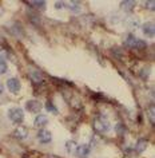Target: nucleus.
Here are the masks:
<instances>
[{
	"label": "nucleus",
	"mask_w": 155,
	"mask_h": 158,
	"mask_svg": "<svg viewBox=\"0 0 155 158\" xmlns=\"http://www.w3.org/2000/svg\"><path fill=\"white\" fill-rule=\"evenodd\" d=\"M28 4L31 7H34V8H36V10H44L46 8L44 0H31V2H28Z\"/></svg>",
	"instance_id": "13"
},
{
	"label": "nucleus",
	"mask_w": 155,
	"mask_h": 158,
	"mask_svg": "<svg viewBox=\"0 0 155 158\" xmlns=\"http://www.w3.org/2000/svg\"><path fill=\"white\" fill-rule=\"evenodd\" d=\"M147 113H149L150 122H151V123H154V122H155V110H154V105H150V107H149V110H147Z\"/></svg>",
	"instance_id": "18"
},
{
	"label": "nucleus",
	"mask_w": 155,
	"mask_h": 158,
	"mask_svg": "<svg viewBox=\"0 0 155 158\" xmlns=\"http://www.w3.org/2000/svg\"><path fill=\"white\" fill-rule=\"evenodd\" d=\"M146 42H143V40H137V43H135V46H134V48H138V50H143V48H146Z\"/></svg>",
	"instance_id": "20"
},
{
	"label": "nucleus",
	"mask_w": 155,
	"mask_h": 158,
	"mask_svg": "<svg viewBox=\"0 0 155 158\" xmlns=\"http://www.w3.org/2000/svg\"><path fill=\"white\" fill-rule=\"evenodd\" d=\"M7 87H8V90L12 94H18L19 91H20V87H22V85H20V82H19V79L16 78H11L7 81Z\"/></svg>",
	"instance_id": "6"
},
{
	"label": "nucleus",
	"mask_w": 155,
	"mask_h": 158,
	"mask_svg": "<svg viewBox=\"0 0 155 158\" xmlns=\"http://www.w3.org/2000/svg\"><path fill=\"white\" fill-rule=\"evenodd\" d=\"M91 154V148L88 145H78L76 150H75V156L78 158H88Z\"/></svg>",
	"instance_id": "3"
},
{
	"label": "nucleus",
	"mask_w": 155,
	"mask_h": 158,
	"mask_svg": "<svg viewBox=\"0 0 155 158\" xmlns=\"http://www.w3.org/2000/svg\"><path fill=\"white\" fill-rule=\"evenodd\" d=\"M3 91H4V86H3L2 83H0V95L3 94Z\"/></svg>",
	"instance_id": "26"
},
{
	"label": "nucleus",
	"mask_w": 155,
	"mask_h": 158,
	"mask_svg": "<svg viewBox=\"0 0 155 158\" xmlns=\"http://www.w3.org/2000/svg\"><path fill=\"white\" fill-rule=\"evenodd\" d=\"M64 6L72 12H79L80 11V2H67Z\"/></svg>",
	"instance_id": "11"
},
{
	"label": "nucleus",
	"mask_w": 155,
	"mask_h": 158,
	"mask_svg": "<svg viewBox=\"0 0 155 158\" xmlns=\"http://www.w3.org/2000/svg\"><path fill=\"white\" fill-rule=\"evenodd\" d=\"M14 135L19 138V139H24V138H27V135H28V130H27V127H24V126H19V127L15 130Z\"/></svg>",
	"instance_id": "10"
},
{
	"label": "nucleus",
	"mask_w": 155,
	"mask_h": 158,
	"mask_svg": "<svg viewBox=\"0 0 155 158\" xmlns=\"http://www.w3.org/2000/svg\"><path fill=\"white\" fill-rule=\"evenodd\" d=\"M7 70H8V66H7V63L4 60H0V75L6 74Z\"/></svg>",
	"instance_id": "19"
},
{
	"label": "nucleus",
	"mask_w": 155,
	"mask_h": 158,
	"mask_svg": "<svg viewBox=\"0 0 155 158\" xmlns=\"http://www.w3.org/2000/svg\"><path fill=\"white\" fill-rule=\"evenodd\" d=\"M38 141L40 142V143L43 145H47V143H50L51 141H52V134H51L48 130H44V129H42L40 131H38Z\"/></svg>",
	"instance_id": "4"
},
{
	"label": "nucleus",
	"mask_w": 155,
	"mask_h": 158,
	"mask_svg": "<svg viewBox=\"0 0 155 158\" xmlns=\"http://www.w3.org/2000/svg\"><path fill=\"white\" fill-rule=\"evenodd\" d=\"M42 107H43V105L36 99H31L28 102H26V109L30 113H40Z\"/></svg>",
	"instance_id": "5"
},
{
	"label": "nucleus",
	"mask_w": 155,
	"mask_h": 158,
	"mask_svg": "<svg viewBox=\"0 0 155 158\" xmlns=\"http://www.w3.org/2000/svg\"><path fill=\"white\" fill-rule=\"evenodd\" d=\"M8 58V50L4 47H0V59H7Z\"/></svg>",
	"instance_id": "22"
},
{
	"label": "nucleus",
	"mask_w": 155,
	"mask_h": 158,
	"mask_svg": "<svg viewBox=\"0 0 155 158\" xmlns=\"http://www.w3.org/2000/svg\"><path fill=\"white\" fill-rule=\"evenodd\" d=\"M30 77L35 83H42L43 82V75L40 74V71H32V73L30 74Z\"/></svg>",
	"instance_id": "15"
},
{
	"label": "nucleus",
	"mask_w": 155,
	"mask_h": 158,
	"mask_svg": "<svg viewBox=\"0 0 155 158\" xmlns=\"http://www.w3.org/2000/svg\"><path fill=\"white\" fill-rule=\"evenodd\" d=\"M147 145H149V141L146 138H139L137 141V145H135V152L137 153H143L147 149Z\"/></svg>",
	"instance_id": "9"
},
{
	"label": "nucleus",
	"mask_w": 155,
	"mask_h": 158,
	"mask_svg": "<svg viewBox=\"0 0 155 158\" xmlns=\"http://www.w3.org/2000/svg\"><path fill=\"white\" fill-rule=\"evenodd\" d=\"M110 129V122L104 117H96L94 119V130L96 133H106Z\"/></svg>",
	"instance_id": "1"
},
{
	"label": "nucleus",
	"mask_w": 155,
	"mask_h": 158,
	"mask_svg": "<svg viewBox=\"0 0 155 158\" xmlns=\"http://www.w3.org/2000/svg\"><path fill=\"white\" fill-rule=\"evenodd\" d=\"M128 24H130V27H133V28H135V27H138V20H137V19L128 20Z\"/></svg>",
	"instance_id": "25"
},
{
	"label": "nucleus",
	"mask_w": 155,
	"mask_h": 158,
	"mask_svg": "<svg viewBox=\"0 0 155 158\" xmlns=\"http://www.w3.org/2000/svg\"><path fill=\"white\" fill-rule=\"evenodd\" d=\"M116 131H118V134L119 135H123V134H126V131H127V129L124 127V126H123L122 123H119V125H116Z\"/></svg>",
	"instance_id": "21"
},
{
	"label": "nucleus",
	"mask_w": 155,
	"mask_h": 158,
	"mask_svg": "<svg viewBox=\"0 0 155 158\" xmlns=\"http://www.w3.org/2000/svg\"><path fill=\"white\" fill-rule=\"evenodd\" d=\"M142 30H143V34H145L146 36H149V38H153L155 35V27H154V24L151 22L145 23L143 27H142Z\"/></svg>",
	"instance_id": "8"
},
{
	"label": "nucleus",
	"mask_w": 155,
	"mask_h": 158,
	"mask_svg": "<svg viewBox=\"0 0 155 158\" xmlns=\"http://www.w3.org/2000/svg\"><path fill=\"white\" fill-rule=\"evenodd\" d=\"M46 125H48V117L44 115V114H38L36 118H35L34 126L38 129H42V127H44Z\"/></svg>",
	"instance_id": "7"
},
{
	"label": "nucleus",
	"mask_w": 155,
	"mask_h": 158,
	"mask_svg": "<svg viewBox=\"0 0 155 158\" xmlns=\"http://www.w3.org/2000/svg\"><path fill=\"white\" fill-rule=\"evenodd\" d=\"M8 117L14 123H22L24 121V113L20 107H12L8 110Z\"/></svg>",
	"instance_id": "2"
},
{
	"label": "nucleus",
	"mask_w": 155,
	"mask_h": 158,
	"mask_svg": "<svg viewBox=\"0 0 155 158\" xmlns=\"http://www.w3.org/2000/svg\"><path fill=\"white\" fill-rule=\"evenodd\" d=\"M46 109H47V111H50V113H52V114H58V113H59L58 109H56V106H55L51 101H48V102L46 103Z\"/></svg>",
	"instance_id": "17"
},
{
	"label": "nucleus",
	"mask_w": 155,
	"mask_h": 158,
	"mask_svg": "<svg viewBox=\"0 0 155 158\" xmlns=\"http://www.w3.org/2000/svg\"><path fill=\"white\" fill-rule=\"evenodd\" d=\"M76 142L75 141H68L66 143V149H67V152L68 153H75V150H76Z\"/></svg>",
	"instance_id": "16"
},
{
	"label": "nucleus",
	"mask_w": 155,
	"mask_h": 158,
	"mask_svg": "<svg viewBox=\"0 0 155 158\" xmlns=\"http://www.w3.org/2000/svg\"><path fill=\"white\" fill-rule=\"evenodd\" d=\"M134 7H135V2H133V0H126V2H122L120 3V8L123 11H126V12H130V11H133Z\"/></svg>",
	"instance_id": "12"
},
{
	"label": "nucleus",
	"mask_w": 155,
	"mask_h": 158,
	"mask_svg": "<svg viewBox=\"0 0 155 158\" xmlns=\"http://www.w3.org/2000/svg\"><path fill=\"white\" fill-rule=\"evenodd\" d=\"M64 3H63V2H56V3H55V8H56V10H60V8H64Z\"/></svg>",
	"instance_id": "24"
},
{
	"label": "nucleus",
	"mask_w": 155,
	"mask_h": 158,
	"mask_svg": "<svg viewBox=\"0 0 155 158\" xmlns=\"http://www.w3.org/2000/svg\"><path fill=\"white\" fill-rule=\"evenodd\" d=\"M137 40L138 39L134 36V35H127L126 36V39H124V44L127 46V47H130V48H134V46H135V43H137Z\"/></svg>",
	"instance_id": "14"
},
{
	"label": "nucleus",
	"mask_w": 155,
	"mask_h": 158,
	"mask_svg": "<svg viewBox=\"0 0 155 158\" xmlns=\"http://www.w3.org/2000/svg\"><path fill=\"white\" fill-rule=\"evenodd\" d=\"M146 8L150 10V11H154V7H155V2L154 0H149V2H146Z\"/></svg>",
	"instance_id": "23"
}]
</instances>
